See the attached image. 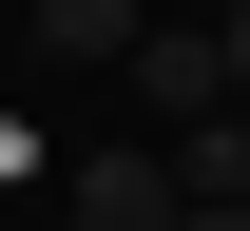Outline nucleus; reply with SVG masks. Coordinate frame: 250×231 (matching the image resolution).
<instances>
[{"instance_id": "f257e3e1", "label": "nucleus", "mask_w": 250, "mask_h": 231, "mask_svg": "<svg viewBox=\"0 0 250 231\" xmlns=\"http://www.w3.org/2000/svg\"><path fill=\"white\" fill-rule=\"evenodd\" d=\"M173 154H77V231H173Z\"/></svg>"}, {"instance_id": "f03ea898", "label": "nucleus", "mask_w": 250, "mask_h": 231, "mask_svg": "<svg viewBox=\"0 0 250 231\" xmlns=\"http://www.w3.org/2000/svg\"><path fill=\"white\" fill-rule=\"evenodd\" d=\"M135 97H154V116H212L231 97V39H135Z\"/></svg>"}, {"instance_id": "7ed1b4c3", "label": "nucleus", "mask_w": 250, "mask_h": 231, "mask_svg": "<svg viewBox=\"0 0 250 231\" xmlns=\"http://www.w3.org/2000/svg\"><path fill=\"white\" fill-rule=\"evenodd\" d=\"M20 39H39V58H135V39H154V20H135V0H39Z\"/></svg>"}, {"instance_id": "20e7f679", "label": "nucleus", "mask_w": 250, "mask_h": 231, "mask_svg": "<svg viewBox=\"0 0 250 231\" xmlns=\"http://www.w3.org/2000/svg\"><path fill=\"white\" fill-rule=\"evenodd\" d=\"M173 231H250V193H192V212H173Z\"/></svg>"}, {"instance_id": "39448f33", "label": "nucleus", "mask_w": 250, "mask_h": 231, "mask_svg": "<svg viewBox=\"0 0 250 231\" xmlns=\"http://www.w3.org/2000/svg\"><path fill=\"white\" fill-rule=\"evenodd\" d=\"M212 39H231V97H250V0H231V20H212Z\"/></svg>"}]
</instances>
